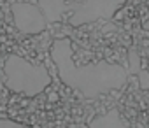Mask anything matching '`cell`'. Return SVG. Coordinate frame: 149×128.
Returning a JSON list of instances; mask_svg holds the SVG:
<instances>
[{
  "mask_svg": "<svg viewBox=\"0 0 149 128\" xmlns=\"http://www.w3.org/2000/svg\"><path fill=\"white\" fill-rule=\"evenodd\" d=\"M51 58L58 70L60 81L84 98H97L103 93L121 90L128 81V70L118 63L102 60L88 65H77L70 39L54 40Z\"/></svg>",
  "mask_w": 149,
  "mask_h": 128,
  "instance_id": "6da1fadb",
  "label": "cell"
},
{
  "mask_svg": "<svg viewBox=\"0 0 149 128\" xmlns=\"http://www.w3.org/2000/svg\"><path fill=\"white\" fill-rule=\"evenodd\" d=\"M4 74L5 86L11 91L25 97H37L51 84V76L44 65L30 63L18 54H11L5 60Z\"/></svg>",
  "mask_w": 149,
  "mask_h": 128,
  "instance_id": "7a4b0ae2",
  "label": "cell"
},
{
  "mask_svg": "<svg viewBox=\"0 0 149 128\" xmlns=\"http://www.w3.org/2000/svg\"><path fill=\"white\" fill-rule=\"evenodd\" d=\"M65 0H39L37 4L14 2L12 18L19 32L35 35L44 32L51 23H56L65 12Z\"/></svg>",
  "mask_w": 149,
  "mask_h": 128,
  "instance_id": "3957f363",
  "label": "cell"
},
{
  "mask_svg": "<svg viewBox=\"0 0 149 128\" xmlns=\"http://www.w3.org/2000/svg\"><path fill=\"white\" fill-rule=\"evenodd\" d=\"M125 0H74L70 23L74 27L88 25L98 19H111Z\"/></svg>",
  "mask_w": 149,
  "mask_h": 128,
  "instance_id": "277c9868",
  "label": "cell"
},
{
  "mask_svg": "<svg viewBox=\"0 0 149 128\" xmlns=\"http://www.w3.org/2000/svg\"><path fill=\"white\" fill-rule=\"evenodd\" d=\"M90 128H132V126L118 109H112L109 112L95 116L90 121Z\"/></svg>",
  "mask_w": 149,
  "mask_h": 128,
  "instance_id": "5b68a950",
  "label": "cell"
},
{
  "mask_svg": "<svg viewBox=\"0 0 149 128\" xmlns=\"http://www.w3.org/2000/svg\"><path fill=\"white\" fill-rule=\"evenodd\" d=\"M0 128H32V126H27L23 123H18L14 119H2V121H0Z\"/></svg>",
  "mask_w": 149,
  "mask_h": 128,
  "instance_id": "8992f818",
  "label": "cell"
}]
</instances>
